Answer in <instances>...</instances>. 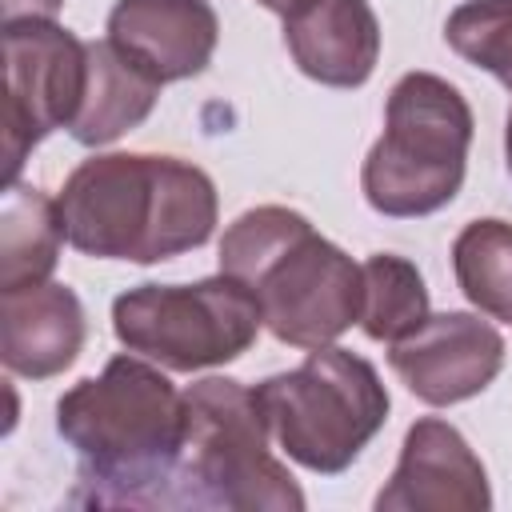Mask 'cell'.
Here are the masks:
<instances>
[{
	"label": "cell",
	"instance_id": "1",
	"mask_svg": "<svg viewBox=\"0 0 512 512\" xmlns=\"http://www.w3.org/2000/svg\"><path fill=\"white\" fill-rule=\"evenodd\" d=\"M56 428L84 460L76 504H180L184 396L140 356H112L68 388Z\"/></svg>",
	"mask_w": 512,
	"mask_h": 512
},
{
	"label": "cell",
	"instance_id": "2",
	"mask_svg": "<svg viewBox=\"0 0 512 512\" xmlns=\"http://www.w3.org/2000/svg\"><path fill=\"white\" fill-rule=\"evenodd\" d=\"M60 216L68 244L84 256L156 264L212 236L216 188L176 156L108 152L64 180Z\"/></svg>",
	"mask_w": 512,
	"mask_h": 512
},
{
	"label": "cell",
	"instance_id": "3",
	"mask_svg": "<svg viewBox=\"0 0 512 512\" xmlns=\"http://www.w3.org/2000/svg\"><path fill=\"white\" fill-rule=\"evenodd\" d=\"M220 272L256 292L264 324L292 348H324L364 312V272L300 212L260 204L220 240Z\"/></svg>",
	"mask_w": 512,
	"mask_h": 512
},
{
	"label": "cell",
	"instance_id": "4",
	"mask_svg": "<svg viewBox=\"0 0 512 512\" xmlns=\"http://www.w3.org/2000/svg\"><path fill=\"white\" fill-rule=\"evenodd\" d=\"M268 420L256 392L228 376H208L184 392L180 504L236 512H300L304 492L268 448Z\"/></svg>",
	"mask_w": 512,
	"mask_h": 512
},
{
	"label": "cell",
	"instance_id": "5",
	"mask_svg": "<svg viewBox=\"0 0 512 512\" xmlns=\"http://www.w3.org/2000/svg\"><path fill=\"white\" fill-rule=\"evenodd\" d=\"M472 144L468 100L432 72H408L388 96L384 136L372 144L360 184L384 216H428L460 184Z\"/></svg>",
	"mask_w": 512,
	"mask_h": 512
},
{
	"label": "cell",
	"instance_id": "6",
	"mask_svg": "<svg viewBox=\"0 0 512 512\" xmlns=\"http://www.w3.org/2000/svg\"><path fill=\"white\" fill-rule=\"evenodd\" d=\"M276 444L308 472H344L388 420V392L376 368L348 348H308L292 372L252 388Z\"/></svg>",
	"mask_w": 512,
	"mask_h": 512
},
{
	"label": "cell",
	"instance_id": "7",
	"mask_svg": "<svg viewBox=\"0 0 512 512\" xmlns=\"http://www.w3.org/2000/svg\"><path fill=\"white\" fill-rule=\"evenodd\" d=\"M260 324L256 292L224 272L200 284H140L112 304L116 340L172 372L236 360L252 348Z\"/></svg>",
	"mask_w": 512,
	"mask_h": 512
},
{
	"label": "cell",
	"instance_id": "8",
	"mask_svg": "<svg viewBox=\"0 0 512 512\" xmlns=\"http://www.w3.org/2000/svg\"><path fill=\"white\" fill-rule=\"evenodd\" d=\"M88 84V44L56 20L4 24V172L16 180L28 148L76 120Z\"/></svg>",
	"mask_w": 512,
	"mask_h": 512
},
{
	"label": "cell",
	"instance_id": "9",
	"mask_svg": "<svg viewBox=\"0 0 512 512\" xmlns=\"http://www.w3.org/2000/svg\"><path fill=\"white\" fill-rule=\"evenodd\" d=\"M388 364L416 400L444 408L484 392L496 380L504 364V340L472 312H440L424 316V324L400 336L388 352Z\"/></svg>",
	"mask_w": 512,
	"mask_h": 512
},
{
	"label": "cell",
	"instance_id": "10",
	"mask_svg": "<svg viewBox=\"0 0 512 512\" xmlns=\"http://www.w3.org/2000/svg\"><path fill=\"white\" fill-rule=\"evenodd\" d=\"M488 504L484 464L468 440L436 416L408 428L400 464L376 496L380 512H488Z\"/></svg>",
	"mask_w": 512,
	"mask_h": 512
},
{
	"label": "cell",
	"instance_id": "11",
	"mask_svg": "<svg viewBox=\"0 0 512 512\" xmlns=\"http://www.w3.org/2000/svg\"><path fill=\"white\" fill-rule=\"evenodd\" d=\"M216 12L208 0H116L108 40L156 84L200 76L216 52Z\"/></svg>",
	"mask_w": 512,
	"mask_h": 512
},
{
	"label": "cell",
	"instance_id": "12",
	"mask_svg": "<svg viewBox=\"0 0 512 512\" xmlns=\"http://www.w3.org/2000/svg\"><path fill=\"white\" fill-rule=\"evenodd\" d=\"M284 44L304 76L356 88L376 68L380 24L368 0H300L284 12Z\"/></svg>",
	"mask_w": 512,
	"mask_h": 512
},
{
	"label": "cell",
	"instance_id": "13",
	"mask_svg": "<svg viewBox=\"0 0 512 512\" xmlns=\"http://www.w3.org/2000/svg\"><path fill=\"white\" fill-rule=\"evenodd\" d=\"M84 344V308L68 284H32L0 300L4 368L28 380L64 372Z\"/></svg>",
	"mask_w": 512,
	"mask_h": 512
},
{
	"label": "cell",
	"instance_id": "14",
	"mask_svg": "<svg viewBox=\"0 0 512 512\" xmlns=\"http://www.w3.org/2000/svg\"><path fill=\"white\" fill-rule=\"evenodd\" d=\"M156 92L160 84L144 68H136L112 40L88 44V84H84L80 112L68 128L88 148L108 144L152 112Z\"/></svg>",
	"mask_w": 512,
	"mask_h": 512
},
{
	"label": "cell",
	"instance_id": "15",
	"mask_svg": "<svg viewBox=\"0 0 512 512\" xmlns=\"http://www.w3.org/2000/svg\"><path fill=\"white\" fill-rule=\"evenodd\" d=\"M64 236L60 200L12 180L0 204V292L44 284L56 268Z\"/></svg>",
	"mask_w": 512,
	"mask_h": 512
},
{
	"label": "cell",
	"instance_id": "16",
	"mask_svg": "<svg viewBox=\"0 0 512 512\" xmlns=\"http://www.w3.org/2000/svg\"><path fill=\"white\" fill-rule=\"evenodd\" d=\"M452 268L480 312L512 324V224L472 220L452 244Z\"/></svg>",
	"mask_w": 512,
	"mask_h": 512
},
{
	"label": "cell",
	"instance_id": "17",
	"mask_svg": "<svg viewBox=\"0 0 512 512\" xmlns=\"http://www.w3.org/2000/svg\"><path fill=\"white\" fill-rule=\"evenodd\" d=\"M364 312L360 324L372 340L396 344L400 336H408L416 324H424L428 316V288L424 276L416 272V264H408L404 256L380 252L364 260Z\"/></svg>",
	"mask_w": 512,
	"mask_h": 512
},
{
	"label": "cell",
	"instance_id": "18",
	"mask_svg": "<svg viewBox=\"0 0 512 512\" xmlns=\"http://www.w3.org/2000/svg\"><path fill=\"white\" fill-rule=\"evenodd\" d=\"M444 40L512 88V0H464L444 24Z\"/></svg>",
	"mask_w": 512,
	"mask_h": 512
},
{
	"label": "cell",
	"instance_id": "19",
	"mask_svg": "<svg viewBox=\"0 0 512 512\" xmlns=\"http://www.w3.org/2000/svg\"><path fill=\"white\" fill-rule=\"evenodd\" d=\"M64 0H0L4 8V24H16V20H52L60 12Z\"/></svg>",
	"mask_w": 512,
	"mask_h": 512
},
{
	"label": "cell",
	"instance_id": "20",
	"mask_svg": "<svg viewBox=\"0 0 512 512\" xmlns=\"http://www.w3.org/2000/svg\"><path fill=\"white\" fill-rule=\"evenodd\" d=\"M260 4H264V8H272V12H292L300 0H260Z\"/></svg>",
	"mask_w": 512,
	"mask_h": 512
},
{
	"label": "cell",
	"instance_id": "21",
	"mask_svg": "<svg viewBox=\"0 0 512 512\" xmlns=\"http://www.w3.org/2000/svg\"><path fill=\"white\" fill-rule=\"evenodd\" d=\"M504 152H508V172H512V116H508V132H504Z\"/></svg>",
	"mask_w": 512,
	"mask_h": 512
}]
</instances>
